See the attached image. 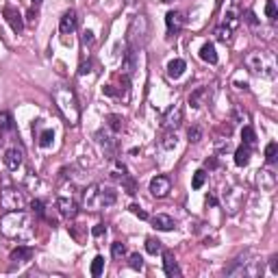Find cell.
<instances>
[{"instance_id":"obj_52","label":"cell","mask_w":278,"mask_h":278,"mask_svg":"<svg viewBox=\"0 0 278 278\" xmlns=\"http://www.w3.org/2000/svg\"><path fill=\"white\" fill-rule=\"evenodd\" d=\"M207 204H211V207H215V204H217V198H215V196H209V198H207Z\"/></svg>"},{"instance_id":"obj_11","label":"cell","mask_w":278,"mask_h":278,"mask_svg":"<svg viewBox=\"0 0 278 278\" xmlns=\"http://www.w3.org/2000/svg\"><path fill=\"white\" fill-rule=\"evenodd\" d=\"M170 189H172V181L168 176H163V174H159V176H155L150 181V194L155 198H165L170 194Z\"/></svg>"},{"instance_id":"obj_6","label":"cell","mask_w":278,"mask_h":278,"mask_svg":"<svg viewBox=\"0 0 278 278\" xmlns=\"http://www.w3.org/2000/svg\"><path fill=\"white\" fill-rule=\"evenodd\" d=\"M146 39H148V18L146 16H135L133 20H130L128 24V31H126V44L130 46V48H142V46L146 44Z\"/></svg>"},{"instance_id":"obj_9","label":"cell","mask_w":278,"mask_h":278,"mask_svg":"<svg viewBox=\"0 0 278 278\" xmlns=\"http://www.w3.org/2000/svg\"><path fill=\"white\" fill-rule=\"evenodd\" d=\"M183 122V107L181 104H172L163 113V128L165 130H176Z\"/></svg>"},{"instance_id":"obj_19","label":"cell","mask_w":278,"mask_h":278,"mask_svg":"<svg viewBox=\"0 0 278 278\" xmlns=\"http://www.w3.org/2000/svg\"><path fill=\"white\" fill-rule=\"evenodd\" d=\"M163 272L168 278H178L181 276V269H178V263L174 259L172 252H163Z\"/></svg>"},{"instance_id":"obj_32","label":"cell","mask_w":278,"mask_h":278,"mask_svg":"<svg viewBox=\"0 0 278 278\" xmlns=\"http://www.w3.org/2000/svg\"><path fill=\"white\" fill-rule=\"evenodd\" d=\"M111 256H113L115 261H122L124 256H126V246H124L122 241H115L113 246H111Z\"/></svg>"},{"instance_id":"obj_38","label":"cell","mask_w":278,"mask_h":278,"mask_svg":"<svg viewBox=\"0 0 278 278\" xmlns=\"http://www.w3.org/2000/svg\"><path fill=\"white\" fill-rule=\"evenodd\" d=\"M102 269H104V259L102 256H96L94 261H91V276H100L102 274Z\"/></svg>"},{"instance_id":"obj_25","label":"cell","mask_w":278,"mask_h":278,"mask_svg":"<svg viewBox=\"0 0 278 278\" xmlns=\"http://www.w3.org/2000/svg\"><path fill=\"white\" fill-rule=\"evenodd\" d=\"M200 59L202 61H207L211 65H215L217 63V52H215V46L207 42V44H202V48H200Z\"/></svg>"},{"instance_id":"obj_41","label":"cell","mask_w":278,"mask_h":278,"mask_svg":"<svg viewBox=\"0 0 278 278\" xmlns=\"http://www.w3.org/2000/svg\"><path fill=\"white\" fill-rule=\"evenodd\" d=\"M128 265L133 269H137V272H142V269H144V259L139 254H130L128 256Z\"/></svg>"},{"instance_id":"obj_47","label":"cell","mask_w":278,"mask_h":278,"mask_svg":"<svg viewBox=\"0 0 278 278\" xmlns=\"http://www.w3.org/2000/svg\"><path fill=\"white\" fill-rule=\"evenodd\" d=\"M94 42H96V39H94V33H91V31H85V33H83V46H94Z\"/></svg>"},{"instance_id":"obj_30","label":"cell","mask_w":278,"mask_h":278,"mask_svg":"<svg viewBox=\"0 0 278 278\" xmlns=\"http://www.w3.org/2000/svg\"><path fill=\"white\" fill-rule=\"evenodd\" d=\"M176 144H178V139H176V133H174V130L165 133L163 139H161V148H163V150H174Z\"/></svg>"},{"instance_id":"obj_20","label":"cell","mask_w":278,"mask_h":278,"mask_svg":"<svg viewBox=\"0 0 278 278\" xmlns=\"http://www.w3.org/2000/svg\"><path fill=\"white\" fill-rule=\"evenodd\" d=\"M152 226H155L157 230H163V233H168V230H174V220H172L170 215H165V213H159L152 217Z\"/></svg>"},{"instance_id":"obj_14","label":"cell","mask_w":278,"mask_h":278,"mask_svg":"<svg viewBox=\"0 0 278 278\" xmlns=\"http://www.w3.org/2000/svg\"><path fill=\"white\" fill-rule=\"evenodd\" d=\"M165 26H168V35H178L185 26V16L181 11H170L165 16Z\"/></svg>"},{"instance_id":"obj_4","label":"cell","mask_w":278,"mask_h":278,"mask_svg":"<svg viewBox=\"0 0 278 278\" xmlns=\"http://www.w3.org/2000/svg\"><path fill=\"white\" fill-rule=\"evenodd\" d=\"M52 100H55L59 113H61L72 126L78 124V120H81V107H78L76 94L72 91V87H68V85H59V87L52 91Z\"/></svg>"},{"instance_id":"obj_16","label":"cell","mask_w":278,"mask_h":278,"mask_svg":"<svg viewBox=\"0 0 278 278\" xmlns=\"http://www.w3.org/2000/svg\"><path fill=\"white\" fill-rule=\"evenodd\" d=\"M78 26V16L74 9H68L61 16V22H59V31L63 33V35H70V33H74Z\"/></svg>"},{"instance_id":"obj_15","label":"cell","mask_w":278,"mask_h":278,"mask_svg":"<svg viewBox=\"0 0 278 278\" xmlns=\"http://www.w3.org/2000/svg\"><path fill=\"white\" fill-rule=\"evenodd\" d=\"M57 209L61 211V215L68 217V220H74V217L78 215V204L72 200V198H65V196L57 198Z\"/></svg>"},{"instance_id":"obj_51","label":"cell","mask_w":278,"mask_h":278,"mask_svg":"<svg viewBox=\"0 0 278 278\" xmlns=\"http://www.w3.org/2000/svg\"><path fill=\"white\" fill-rule=\"evenodd\" d=\"M269 265H272V272H274V274H278V256H272Z\"/></svg>"},{"instance_id":"obj_28","label":"cell","mask_w":278,"mask_h":278,"mask_svg":"<svg viewBox=\"0 0 278 278\" xmlns=\"http://www.w3.org/2000/svg\"><path fill=\"white\" fill-rule=\"evenodd\" d=\"M222 24H224V26H228L230 31H235L237 26H239V16H237V9H235V7L226 11V16H224V22H222Z\"/></svg>"},{"instance_id":"obj_24","label":"cell","mask_w":278,"mask_h":278,"mask_svg":"<svg viewBox=\"0 0 278 278\" xmlns=\"http://www.w3.org/2000/svg\"><path fill=\"white\" fill-rule=\"evenodd\" d=\"M250 155H252V148L246 144H241L239 148L235 150V163L239 165V168H243V165H248L250 163Z\"/></svg>"},{"instance_id":"obj_26","label":"cell","mask_w":278,"mask_h":278,"mask_svg":"<svg viewBox=\"0 0 278 278\" xmlns=\"http://www.w3.org/2000/svg\"><path fill=\"white\" fill-rule=\"evenodd\" d=\"M207 96H209V89H207V87H198V89L194 91V94L189 96V104H191L194 109L202 107V100H204Z\"/></svg>"},{"instance_id":"obj_49","label":"cell","mask_w":278,"mask_h":278,"mask_svg":"<svg viewBox=\"0 0 278 278\" xmlns=\"http://www.w3.org/2000/svg\"><path fill=\"white\" fill-rule=\"evenodd\" d=\"M246 22H248V24H252V26H259V20L254 18V13H252V11H246Z\"/></svg>"},{"instance_id":"obj_10","label":"cell","mask_w":278,"mask_h":278,"mask_svg":"<svg viewBox=\"0 0 278 278\" xmlns=\"http://www.w3.org/2000/svg\"><path fill=\"white\" fill-rule=\"evenodd\" d=\"M96 144L100 146V152L107 159H115V155H117V142L109 133H104V130L96 133Z\"/></svg>"},{"instance_id":"obj_40","label":"cell","mask_w":278,"mask_h":278,"mask_svg":"<svg viewBox=\"0 0 278 278\" xmlns=\"http://www.w3.org/2000/svg\"><path fill=\"white\" fill-rule=\"evenodd\" d=\"M187 137H189L191 144H198V142L202 139V128H200V126H191V128L187 130Z\"/></svg>"},{"instance_id":"obj_7","label":"cell","mask_w":278,"mask_h":278,"mask_svg":"<svg viewBox=\"0 0 278 278\" xmlns=\"http://www.w3.org/2000/svg\"><path fill=\"white\" fill-rule=\"evenodd\" d=\"M0 207H3L5 211H22V209H26L24 191L13 189V187L3 189V191H0Z\"/></svg>"},{"instance_id":"obj_33","label":"cell","mask_w":278,"mask_h":278,"mask_svg":"<svg viewBox=\"0 0 278 278\" xmlns=\"http://www.w3.org/2000/svg\"><path fill=\"white\" fill-rule=\"evenodd\" d=\"M0 130H13V115L9 111H0Z\"/></svg>"},{"instance_id":"obj_43","label":"cell","mask_w":278,"mask_h":278,"mask_svg":"<svg viewBox=\"0 0 278 278\" xmlns=\"http://www.w3.org/2000/svg\"><path fill=\"white\" fill-rule=\"evenodd\" d=\"M243 120H248V113L243 109H239V107H235V113H233V122L235 124H241Z\"/></svg>"},{"instance_id":"obj_13","label":"cell","mask_w":278,"mask_h":278,"mask_svg":"<svg viewBox=\"0 0 278 278\" xmlns=\"http://www.w3.org/2000/svg\"><path fill=\"white\" fill-rule=\"evenodd\" d=\"M3 16L7 20V24L11 26V31L13 33H22L24 29V22H22V16H20V11L16 9V7H11V5H5V9H3Z\"/></svg>"},{"instance_id":"obj_8","label":"cell","mask_w":278,"mask_h":278,"mask_svg":"<svg viewBox=\"0 0 278 278\" xmlns=\"http://www.w3.org/2000/svg\"><path fill=\"white\" fill-rule=\"evenodd\" d=\"M243 202H246V189L239 187V185L224 191V207L228 209V213H237L243 207Z\"/></svg>"},{"instance_id":"obj_34","label":"cell","mask_w":278,"mask_h":278,"mask_svg":"<svg viewBox=\"0 0 278 278\" xmlns=\"http://www.w3.org/2000/svg\"><path fill=\"white\" fill-rule=\"evenodd\" d=\"M215 37L220 39V42H230V37H233V31L228 29V26H224V24H220L215 29Z\"/></svg>"},{"instance_id":"obj_23","label":"cell","mask_w":278,"mask_h":278,"mask_svg":"<svg viewBox=\"0 0 278 278\" xmlns=\"http://www.w3.org/2000/svg\"><path fill=\"white\" fill-rule=\"evenodd\" d=\"M185 70H187V63H185L183 59H172L168 63V76L170 78H181Z\"/></svg>"},{"instance_id":"obj_21","label":"cell","mask_w":278,"mask_h":278,"mask_svg":"<svg viewBox=\"0 0 278 278\" xmlns=\"http://www.w3.org/2000/svg\"><path fill=\"white\" fill-rule=\"evenodd\" d=\"M128 174L126 165H124L120 159H111V165H109V176L113 178V181H122L124 176Z\"/></svg>"},{"instance_id":"obj_45","label":"cell","mask_w":278,"mask_h":278,"mask_svg":"<svg viewBox=\"0 0 278 278\" xmlns=\"http://www.w3.org/2000/svg\"><path fill=\"white\" fill-rule=\"evenodd\" d=\"M91 65H94V63H91V59H87V61H83L81 63V68H78V74H89V72H91Z\"/></svg>"},{"instance_id":"obj_1","label":"cell","mask_w":278,"mask_h":278,"mask_svg":"<svg viewBox=\"0 0 278 278\" xmlns=\"http://www.w3.org/2000/svg\"><path fill=\"white\" fill-rule=\"evenodd\" d=\"M0 233L9 239H31L33 237V220L26 211H7V213L0 217Z\"/></svg>"},{"instance_id":"obj_53","label":"cell","mask_w":278,"mask_h":278,"mask_svg":"<svg viewBox=\"0 0 278 278\" xmlns=\"http://www.w3.org/2000/svg\"><path fill=\"white\" fill-rule=\"evenodd\" d=\"M33 3H42V0H33Z\"/></svg>"},{"instance_id":"obj_5","label":"cell","mask_w":278,"mask_h":278,"mask_svg":"<svg viewBox=\"0 0 278 278\" xmlns=\"http://www.w3.org/2000/svg\"><path fill=\"white\" fill-rule=\"evenodd\" d=\"M228 276H246V278H256L263 274V263L256 259L254 252H243L226 267Z\"/></svg>"},{"instance_id":"obj_44","label":"cell","mask_w":278,"mask_h":278,"mask_svg":"<svg viewBox=\"0 0 278 278\" xmlns=\"http://www.w3.org/2000/svg\"><path fill=\"white\" fill-rule=\"evenodd\" d=\"M130 213H133V215H137L139 220H148V213H146L144 209H139L137 204H133V207H130Z\"/></svg>"},{"instance_id":"obj_54","label":"cell","mask_w":278,"mask_h":278,"mask_svg":"<svg viewBox=\"0 0 278 278\" xmlns=\"http://www.w3.org/2000/svg\"><path fill=\"white\" fill-rule=\"evenodd\" d=\"M163 3H172V0H163Z\"/></svg>"},{"instance_id":"obj_29","label":"cell","mask_w":278,"mask_h":278,"mask_svg":"<svg viewBox=\"0 0 278 278\" xmlns=\"http://www.w3.org/2000/svg\"><path fill=\"white\" fill-rule=\"evenodd\" d=\"M241 139H243V144L246 146H256V133H254V128L252 126H243L241 128Z\"/></svg>"},{"instance_id":"obj_3","label":"cell","mask_w":278,"mask_h":278,"mask_svg":"<svg viewBox=\"0 0 278 278\" xmlns=\"http://www.w3.org/2000/svg\"><path fill=\"white\" fill-rule=\"evenodd\" d=\"M115 200H117V191L111 185L96 183L83 191V207L89 211H102L111 207V204H115Z\"/></svg>"},{"instance_id":"obj_35","label":"cell","mask_w":278,"mask_h":278,"mask_svg":"<svg viewBox=\"0 0 278 278\" xmlns=\"http://www.w3.org/2000/svg\"><path fill=\"white\" fill-rule=\"evenodd\" d=\"M146 250H148L150 254H159L163 250V246L159 239H155V237H148V239H146Z\"/></svg>"},{"instance_id":"obj_27","label":"cell","mask_w":278,"mask_h":278,"mask_svg":"<svg viewBox=\"0 0 278 278\" xmlns=\"http://www.w3.org/2000/svg\"><path fill=\"white\" fill-rule=\"evenodd\" d=\"M107 126L113 130V133H122V130H124V117L117 115V113L107 115Z\"/></svg>"},{"instance_id":"obj_48","label":"cell","mask_w":278,"mask_h":278,"mask_svg":"<svg viewBox=\"0 0 278 278\" xmlns=\"http://www.w3.org/2000/svg\"><path fill=\"white\" fill-rule=\"evenodd\" d=\"M104 233H107V226H104V224H98V226L91 228V235L94 237H102Z\"/></svg>"},{"instance_id":"obj_39","label":"cell","mask_w":278,"mask_h":278,"mask_svg":"<svg viewBox=\"0 0 278 278\" xmlns=\"http://www.w3.org/2000/svg\"><path fill=\"white\" fill-rule=\"evenodd\" d=\"M204 181H207V172H204V170H198L196 174H194V181H191V187H194V189H200L202 185H204Z\"/></svg>"},{"instance_id":"obj_36","label":"cell","mask_w":278,"mask_h":278,"mask_svg":"<svg viewBox=\"0 0 278 278\" xmlns=\"http://www.w3.org/2000/svg\"><path fill=\"white\" fill-rule=\"evenodd\" d=\"M52 142H55V133H52L50 128H46L44 133L39 135V146H42V148H50Z\"/></svg>"},{"instance_id":"obj_12","label":"cell","mask_w":278,"mask_h":278,"mask_svg":"<svg viewBox=\"0 0 278 278\" xmlns=\"http://www.w3.org/2000/svg\"><path fill=\"white\" fill-rule=\"evenodd\" d=\"M256 185L261 187V191H265V194H272L278 185V176L274 174L272 170H261L259 174H256Z\"/></svg>"},{"instance_id":"obj_18","label":"cell","mask_w":278,"mask_h":278,"mask_svg":"<svg viewBox=\"0 0 278 278\" xmlns=\"http://www.w3.org/2000/svg\"><path fill=\"white\" fill-rule=\"evenodd\" d=\"M5 165L9 168L11 172H16L22 168V150H18V148H9L5 152Z\"/></svg>"},{"instance_id":"obj_31","label":"cell","mask_w":278,"mask_h":278,"mask_svg":"<svg viewBox=\"0 0 278 278\" xmlns=\"http://www.w3.org/2000/svg\"><path fill=\"white\" fill-rule=\"evenodd\" d=\"M265 161H267L269 165L278 161V144H276V142H269V144L265 146Z\"/></svg>"},{"instance_id":"obj_22","label":"cell","mask_w":278,"mask_h":278,"mask_svg":"<svg viewBox=\"0 0 278 278\" xmlns=\"http://www.w3.org/2000/svg\"><path fill=\"white\" fill-rule=\"evenodd\" d=\"M31 259H33V248H29V246H18L11 252V261L13 263H26Z\"/></svg>"},{"instance_id":"obj_17","label":"cell","mask_w":278,"mask_h":278,"mask_svg":"<svg viewBox=\"0 0 278 278\" xmlns=\"http://www.w3.org/2000/svg\"><path fill=\"white\" fill-rule=\"evenodd\" d=\"M135 70H137V50L128 46L122 59V72H124V76H130Z\"/></svg>"},{"instance_id":"obj_42","label":"cell","mask_w":278,"mask_h":278,"mask_svg":"<svg viewBox=\"0 0 278 278\" xmlns=\"http://www.w3.org/2000/svg\"><path fill=\"white\" fill-rule=\"evenodd\" d=\"M265 16H267L269 20H276V16H278V11H276V0H267V3H265Z\"/></svg>"},{"instance_id":"obj_2","label":"cell","mask_w":278,"mask_h":278,"mask_svg":"<svg viewBox=\"0 0 278 278\" xmlns=\"http://www.w3.org/2000/svg\"><path fill=\"white\" fill-rule=\"evenodd\" d=\"M243 65L252 72V74L267 78L272 81L278 74V61L274 57V52L269 50H250L246 57H243Z\"/></svg>"},{"instance_id":"obj_46","label":"cell","mask_w":278,"mask_h":278,"mask_svg":"<svg viewBox=\"0 0 278 278\" xmlns=\"http://www.w3.org/2000/svg\"><path fill=\"white\" fill-rule=\"evenodd\" d=\"M31 209L35 211L37 215H42V217H44V202H42V200H33V202H31Z\"/></svg>"},{"instance_id":"obj_50","label":"cell","mask_w":278,"mask_h":278,"mask_svg":"<svg viewBox=\"0 0 278 278\" xmlns=\"http://www.w3.org/2000/svg\"><path fill=\"white\" fill-rule=\"evenodd\" d=\"M204 165H207L209 170H215L220 163H217V159H207V161H204Z\"/></svg>"},{"instance_id":"obj_37","label":"cell","mask_w":278,"mask_h":278,"mask_svg":"<svg viewBox=\"0 0 278 278\" xmlns=\"http://www.w3.org/2000/svg\"><path fill=\"white\" fill-rule=\"evenodd\" d=\"M120 183H122V187L126 189V194H130V196H135V194H137V183H135V181H133V178H130L128 174L124 176Z\"/></svg>"}]
</instances>
